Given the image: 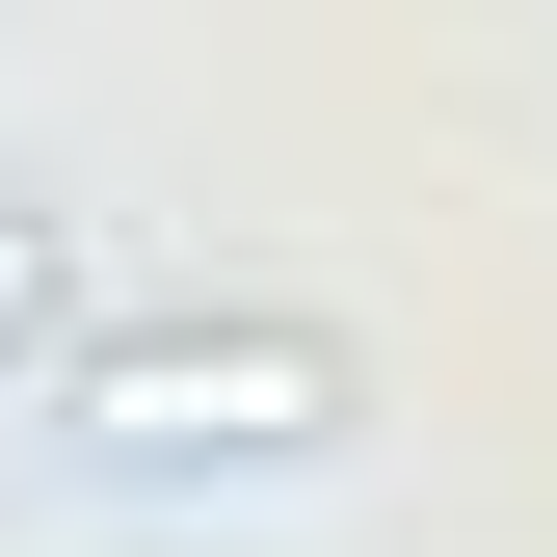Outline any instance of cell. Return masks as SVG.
Listing matches in <instances>:
<instances>
[{
	"label": "cell",
	"instance_id": "6da1fadb",
	"mask_svg": "<svg viewBox=\"0 0 557 557\" xmlns=\"http://www.w3.org/2000/svg\"><path fill=\"white\" fill-rule=\"evenodd\" d=\"M345 425H372V345L293 319V293H186V319L53 345V451L133 478V505H186V478H319Z\"/></svg>",
	"mask_w": 557,
	"mask_h": 557
},
{
	"label": "cell",
	"instance_id": "7a4b0ae2",
	"mask_svg": "<svg viewBox=\"0 0 557 557\" xmlns=\"http://www.w3.org/2000/svg\"><path fill=\"white\" fill-rule=\"evenodd\" d=\"M53 265H81V239H53V186L0 160V372H27V345H53Z\"/></svg>",
	"mask_w": 557,
	"mask_h": 557
}]
</instances>
